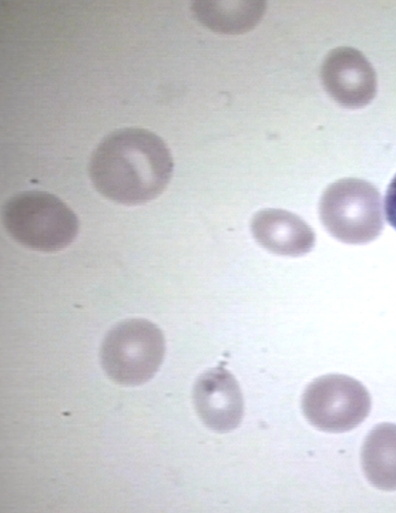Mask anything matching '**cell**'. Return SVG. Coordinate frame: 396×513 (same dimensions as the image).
Wrapping results in <instances>:
<instances>
[{"mask_svg": "<svg viewBox=\"0 0 396 513\" xmlns=\"http://www.w3.org/2000/svg\"><path fill=\"white\" fill-rule=\"evenodd\" d=\"M361 465L373 486L396 490V424L381 423L370 431L361 449Z\"/></svg>", "mask_w": 396, "mask_h": 513, "instance_id": "cell-9", "label": "cell"}, {"mask_svg": "<svg viewBox=\"0 0 396 513\" xmlns=\"http://www.w3.org/2000/svg\"><path fill=\"white\" fill-rule=\"evenodd\" d=\"M319 216L326 230L348 244L374 240L383 228L381 196L369 182L344 178L330 184L319 202Z\"/></svg>", "mask_w": 396, "mask_h": 513, "instance_id": "cell-4", "label": "cell"}, {"mask_svg": "<svg viewBox=\"0 0 396 513\" xmlns=\"http://www.w3.org/2000/svg\"><path fill=\"white\" fill-rule=\"evenodd\" d=\"M321 77L326 91L345 107H362L375 96L374 69L354 48L338 47L330 51L322 64Z\"/></svg>", "mask_w": 396, "mask_h": 513, "instance_id": "cell-6", "label": "cell"}, {"mask_svg": "<svg viewBox=\"0 0 396 513\" xmlns=\"http://www.w3.org/2000/svg\"><path fill=\"white\" fill-rule=\"evenodd\" d=\"M192 399L198 417L212 430L230 431L243 418L244 402L239 384L223 366L209 369L197 378Z\"/></svg>", "mask_w": 396, "mask_h": 513, "instance_id": "cell-7", "label": "cell"}, {"mask_svg": "<svg viewBox=\"0 0 396 513\" xmlns=\"http://www.w3.org/2000/svg\"><path fill=\"white\" fill-rule=\"evenodd\" d=\"M384 208L387 221L396 229V174L388 186Z\"/></svg>", "mask_w": 396, "mask_h": 513, "instance_id": "cell-10", "label": "cell"}, {"mask_svg": "<svg viewBox=\"0 0 396 513\" xmlns=\"http://www.w3.org/2000/svg\"><path fill=\"white\" fill-rule=\"evenodd\" d=\"M256 242L269 252L282 256H300L315 244L311 227L298 215L283 209H263L250 221Z\"/></svg>", "mask_w": 396, "mask_h": 513, "instance_id": "cell-8", "label": "cell"}, {"mask_svg": "<svg viewBox=\"0 0 396 513\" xmlns=\"http://www.w3.org/2000/svg\"><path fill=\"white\" fill-rule=\"evenodd\" d=\"M302 411L314 427L327 432L355 428L369 414L371 399L356 379L342 374L316 378L302 396Z\"/></svg>", "mask_w": 396, "mask_h": 513, "instance_id": "cell-5", "label": "cell"}, {"mask_svg": "<svg viewBox=\"0 0 396 513\" xmlns=\"http://www.w3.org/2000/svg\"><path fill=\"white\" fill-rule=\"evenodd\" d=\"M165 354L161 329L149 320L132 318L119 322L104 337L100 362L115 383L137 386L150 380Z\"/></svg>", "mask_w": 396, "mask_h": 513, "instance_id": "cell-3", "label": "cell"}, {"mask_svg": "<svg viewBox=\"0 0 396 513\" xmlns=\"http://www.w3.org/2000/svg\"><path fill=\"white\" fill-rule=\"evenodd\" d=\"M6 232L24 247L55 252L73 242L79 223L72 209L57 196L38 190L10 197L2 210Z\"/></svg>", "mask_w": 396, "mask_h": 513, "instance_id": "cell-2", "label": "cell"}, {"mask_svg": "<svg viewBox=\"0 0 396 513\" xmlns=\"http://www.w3.org/2000/svg\"><path fill=\"white\" fill-rule=\"evenodd\" d=\"M88 172L95 189L106 199L139 205L157 198L173 173V159L155 133L127 127L107 135L93 151Z\"/></svg>", "mask_w": 396, "mask_h": 513, "instance_id": "cell-1", "label": "cell"}]
</instances>
